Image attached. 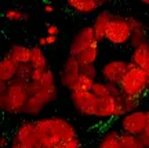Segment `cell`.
Wrapping results in <instances>:
<instances>
[{
  "label": "cell",
  "instance_id": "6da1fadb",
  "mask_svg": "<svg viewBox=\"0 0 149 148\" xmlns=\"http://www.w3.org/2000/svg\"><path fill=\"white\" fill-rule=\"evenodd\" d=\"M40 140V147L44 148H55L59 143L65 140L77 137L76 127L61 116H50L40 118L35 121Z\"/></svg>",
  "mask_w": 149,
  "mask_h": 148
},
{
  "label": "cell",
  "instance_id": "7a4b0ae2",
  "mask_svg": "<svg viewBox=\"0 0 149 148\" xmlns=\"http://www.w3.org/2000/svg\"><path fill=\"white\" fill-rule=\"evenodd\" d=\"M123 95L142 98L149 93V71L138 68L130 62L127 72L119 83Z\"/></svg>",
  "mask_w": 149,
  "mask_h": 148
},
{
  "label": "cell",
  "instance_id": "3957f363",
  "mask_svg": "<svg viewBox=\"0 0 149 148\" xmlns=\"http://www.w3.org/2000/svg\"><path fill=\"white\" fill-rule=\"evenodd\" d=\"M28 91L31 95H35L47 105L50 102H53L57 98L58 94V86H57V78L54 72L50 68H47L43 74L42 79L33 82H28Z\"/></svg>",
  "mask_w": 149,
  "mask_h": 148
},
{
  "label": "cell",
  "instance_id": "277c9868",
  "mask_svg": "<svg viewBox=\"0 0 149 148\" xmlns=\"http://www.w3.org/2000/svg\"><path fill=\"white\" fill-rule=\"evenodd\" d=\"M28 82L15 79L10 82L6 91V112L7 114H22V108L29 98Z\"/></svg>",
  "mask_w": 149,
  "mask_h": 148
},
{
  "label": "cell",
  "instance_id": "5b68a950",
  "mask_svg": "<svg viewBox=\"0 0 149 148\" xmlns=\"http://www.w3.org/2000/svg\"><path fill=\"white\" fill-rule=\"evenodd\" d=\"M130 37H131V28H130L127 17L113 14L112 20L108 24L104 40H107L113 46H124V44H128Z\"/></svg>",
  "mask_w": 149,
  "mask_h": 148
},
{
  "label": "cell",
  "instance_id": "8992f818",
  "mask_svg": "<svg viewBox=\"0 0 149 148\" xmlns=\"http://www.w3.org/2000/svg\"><path fill=\"white\" fill-rule=\"evenodd\" d=\"M40 140L35 121H24L17 127L10 148H39Z\"/></svg>",
  "mask_w": 149,
  "mask_h": 148
},
{
  "label": "cell",
  "instance_id": "52a82bcc",
  "mask_svg": "<svg viewBox=\"0 0 149 148\" xmlns=\"http://www.w3.org/2000/svg\"><path fill=\"white\" fill-rule=\"evenodd\" d=\"M148 125V111L135 109L120 118V132L131 136H141Z\"/></svg>",
  "mask_w": 149,
  "mask_h": 148
},
{
  "label": "cell",
  "instance_id": "ba28073f",
  "mask_svg": "<svg viewBox=\"0 0 149 148\" xmlns=\"http://www.w3.org/2000/svg\"><path fill=\"white\" fill-rule=\"evenodd\" d=\"M70 102L74 109L88 118H95L98 97L90 91H70Z\"/></svg>",
  "mask_w": 149,
  "mask_h": 148
},
{
  "label": "cell",
  "instance_id": "9c48e42d",
  "mask_svg": "<svg viewBox=\"0 0 149 148\" xmlns=\"http://www.w3.org/2000/svg\"><path fill=\"white\" fill-rule=\"evenodd\" d=\"M130 62L126 60H111L102 65L100 75L104 82H107L109 85H117L123 79L124 74L127 72Z\"/></svg>",
  "mask_w": 149,
  "mask_h": 148
},
{
  "label": "cell",
  "instance_id": "30bf717a",
  "mask_svg": "<svg viewBox=\"0 0 149 148\" xmlns=\"http://www.w3.org/2000/svg\"><path fill=\"white\" fill-rule=\"evenodd\" d=\"M95 44H100V40L97 39L95 32L93 27H83L73 36L69 46V55H77L79 53L84 51L86 48L93 47Z\"/></svg>",
  "mask_w": 149,
  "mask_h": 148
},
{
  "label": "cell",
  "instance_id": "8fae6325",
  "mask_svg": "<svg viewBox=\"0 0 149 148\" xmlns=\"http://www.w3.org/2000/svg\"><path fill=\"white\" fill-rule=\"evenodd\" d=\"M80 74H81V65L76 60V57L69 55L65 61L61 72H59V85L65 89L70 90V87L73 86L76 79L80 76Z\"/></svg>",
  "mask_w": 149,
  "mask_h": 148
},
{
  "label": "cell",
  "instance_id": "7c38bea8",
  "mask_svg": "<svg viewBox=\"0 0 149 148\" xmlns=\"http://www.w3.org/2000/svg\"><path fill=\"white\" fill-rule=\"evenodd\" d=\"M128 24H130V28H131V37H130V42L128 44L133 48L138 47L141 44L149 42L148 40V31H146V27L145 24L139 18H135V17H127Z\"/></svg>",
  "mask_w": 149,
  "mask_h": 148
},
{
  "label": "cell",
  "instance_id": "4fadbf2b",
  "mask_svg": "<svg viewBox=\"0 0 149 148\" xmlns=\"http://www.w3.org/2000/svg\"><path fill=\"white\" fill-rule=\"evenodd\" d=\"M19 64H17L10 55H6L0 60V80L6 83H10L18 75Z\"/></svg>",
  "mask_w": 149,
  "mask_h": 148
},
{
  "label": "cell",
  "instance_id": "5bb4252c",
  "mask_svg": "<svg viewBox=\"0 0 149 148\" xmlns=\"http://www.w3.org/2000/svg\"><path fill=\"white\" fill-rule=\"evenodd\" d=\"M112 17H113V14H112L109 10H101L97 13V15H95V18H94L91 27H93V29L95 32L97 39H98L100 42H102V40L105 39V32H107L108 24H109V21L112 20Z\"/></svg>",
  "mask_w": 149,
  "mask_h": 148
},
{
  "label": "cell",
  "instance_id": "9a60e30c",
  "mask_svg": "<svg viewBox=\"0 0 149 148\" xmlns=\"http://www.w3.org/2000/svg\"><path fill=\"white\" fill-rule=\"evenodd\" d=\"M130 62L135 65V67H138V68L149 71V42L133 48Z\"/></svg>",
  "mask_w": 149,
  "mask_h": 148
},
{
  "label": "cell",
  "instance_id": "2e32d148",
  "mask_svg": "<svg viewBox=\"0 0 149 148\" xmlns=\"http://www.w3.org/2000/svg\"><path fill=\"white\" fill-rule=\"evenodd\" d=\"M66 3L73 11L84 15L94 14L101 7V4L97 0H66Z\"/></svg>",
  "mask_w": 149,
  "mask_h": 148
},
{
  "label": "cell",
  "instance_id": "e0dca14e",
  "mask_svg": "<svg viewBox=\"0 0 149 148\" xmlns=\"http://www.w3.org/2000/svg\"><path fill=\"white\" fill-rule=\"evenodd\" d=\"M17 64H29L32 57V47L25 44H13L8 50V54Z\"/></svg>",
  "mask_w": 149,
  "mask_h": 148
},
{
  "label": "cell",
  "instance_id": "ac0fdd59",
  "mask_svg": "<svg viewBox=\"0 0 149 148\" xmlns=\"http://www.w3.org/2000/svg\"><path fill=\"white\" fill-rule=\"evenodd\" d=\"M120 134L116 129H109L102 134L100 141L97 144V148H120Z\"/></svg>",
  "mask_w": 149,
  "mask_h": 148
},
{
  "label": "cell",
  "instance_id": "d6986e66",
  "mask_svg": "<svg viewBox=\"0 0 149 148\" xmlns=\"http://www.w3.org/2000/svg\"><path fill=\"white\" fill-rule=\"evenodd\" d=\"M44 107H46V104L40 98H37L35 95H29V98L26 100L25 105L22 108V114H25L26 116L36 118L43 112Z\"/></svg>",
  "mask_w": 149,
  "mask_h": 148
},
{
  "label": "cell",
  "instance_id": "ffe728a7",
  "mask_svg": "<svg viewBox=\"0 0 149 148\" xmlns=\"http://www.w3.org/2000/svg\"><path fill=\"white\" fill-rule=\"evenodd\" d=\"M76 60L79 61V64L81 67H86V65H93V64L97 62V60L100 57V44H95L93 47L86 48L84 51L79 53L77 55H74Z\"/></svg>",
  "mask_w": 149,
  "mask_h": 148
},
{
  "label": "cell",
  "instance_id": "44dd1931",
  "mask_svg": "<svg viewBox=\"0 0 149 148\" xmlns=\"http://www.w3.org/2000/svg\"><path fill=\"white\" fill-rule=\"evenodd\" d=\"M31 65L33 69H47L48 62L47 57L43 51V48L40 46H33L32 47V57H31Z\"/></svg>",
  "mask_w": 149,
  "mask_h": 148
},
{
  "label": "cell",
  "instance_id": "7402d4cb",
  "mask_svg": "<svg viewBox=\"0 0 149 148\" xmlns=\"http://www.w3.org/2000/svg\"><path fill=\"white\" fill-rule=\"evenodd\" d=\"M95 80L88 78L87 75L80 74V76L76 79V82L73 83V86L70 87L69 91H90L93 85H94Z\"/></svg>",
  "mask_w": 149,
  "mask_h": 148
},
{
  "label": "cell",
  "instance_id": "603a6c76",
  "mask_svg": "<svg viewBox=\"0 0 149 148\" xmlns=\"http://www.w3.org/2000/svg\"><path fill=\"white\" fill-rule=\"evenodd\" d=\"M120 148H145L141 137L131 134H120Z\"/></svg>",
  "mask_w": 149,
  "mask_h": 148
},
{
  "label": "cell",
  "instance_id": "cb8c5ba5",
  "mask_svg": "<svg viewBox=\"0 0 149 148\" xmlns=\"http://www.w3.org/2000/svg\"><path fill=\"white\" fill-rule=\"evenodd\" d=\"M91 93L98 97V98H102V97H108V95L112 94V89H111V85L104 82V80H95L94 85L91 87Z\"/></svg>",
  "mask_w": 149,
  "mask_h": 148
},
{
  "label": "cell",
  "instance_id": "d4e9b609",
  "mask_svg": "<svg viewBox=\"0 0 149 148\" xmlns=\"http://www.w3.org/2000/svg\"><path fill=\"white\" fill-rule=\"evenodd\" d=\"M141 100L142 98H138V97H131V95H123V107H124V112H131L135 111V109H139V105H141Z\"/></svg>",
  "mask_w": 149,
  "mask_h": 148
},
{
  "label": "cell",
  "instance_id": "484cf974",
  "mask_svg": "<svg viewBox=\"0 0 149 148\" xmlns=\"http://www.w3.org/2000/svg\"><path fill=\"white\" fill-rule=\"evenodd\" d=\"M6 18L8 21L19 22V21H25L28 18V14L21 11L19 8H8V10L6 11Z\"/></svg>",
  "mask_w": 149,
  "mask_h": 148
},
{
  "label": "cell",
  "instance_id": "4316f807",
  "mask_svg": "<svg viewBox=\"0 0 149 148\" xmlns=\"http://www.w3.org/2000/svg\"><path fill=\"white\" fill-rule=\"evenodd\" d=\"M32 65L31 64H21L19 68H18V75L17 78L21 80H25V82H29L31 78H32Z\"/></svg>",
  "mask_w": 149,
  "mask_h": 148
},
{
  "label": "cell",
  "instance_id": "83f0119b",
  "mask_svg": "<svg viewBox=\"0 0 149 148\" xmlns=\"http://www.w3.org/2000/svg\"><path fill=\"white\" fill-rule=\"evenodd\" d=\"M58 40V36H50V35H44V36L39 37V40H37V46H40V47H48V46H53L55 44Z\"/></svg>",
  "mask_w": 149,
  "mask_h": 148
},
{
  "label": "cell",
  "instance_id": "f1b7e54d",
  "mask_svg": "<svg viewBox=\"0 0 149 148\" xmlns=\"http://www.w3.org/2000/svg\"><path fill=\"white\" fill-rule=\"evenodd\" d=\"M55 148H83V147H81L79 137H76V138H70V140H65L62 143H59Z\"/></svg>",
  "mask_w": 149,
  "mask_h": 148
},
{
  "label": "cell",
  "instance_id": "f546056e",
  "mask_svg": "<svg viewBox=\"0 0 149 148\" xmlns=\"http://www.w3.org/2000/svg\"><path fill=\"white\" fill-rule=\"evenodd\" d=\"M81 74L87 75L88 78L97 80V78H98V69H97L95 64H93V65H86V67H81Z\"/></svg>",
  "mask_w": 149,
  "mask_h": 148
},
{
  "label": "cell",
  "instance_id": "4dcf8cb0",
  "mask_svg": "<svg viewBox=\"0 0 149 148\" xmlns=\"http://www.w3.org/2000/svg\"><path fill=\"white\" fill-rule=\"evenodd\" d=\"M139 137H141V140H142L145 148H149V109H148V125H146L144 133H142Z\"/></svg>",
  "mask_w": 149,
  "mask_h": 148
},
{
  "label": "cell",
  "instance_id": "1f68e13d",
  "mask_svg": "<svg viewBox=\"0 0 149 148\" xmlns=\"http://www.w3.org/2000/svg\"><path fill=\"white\" fill-rule=\"evenodd\" d=\"M47 33L46 35H50V36H58L59 35V28L55 25V24H50L47 27Z\"/></svg>",
  "mask_w": 149,
  "mask_h": 148
},
{
  "label": "cell",
  "instance_id": "d6a6232c",
  "mask_svg": "<svg viewBox=\"0 0 149 148\" xmlns=\"http://www.w3.org/2000/svg\"><path fill=\"white\" fill-rule=\"evenodd\" d=\"M7 86H8V83H6V82H3V80H0V95L6 94V91H7Z\"/></svg>",
  "mask_w": 149,
  "mask_h": 148
},
{
  "label": "cell",
  "instance_id": "836d02e7",
  "mask_svg": "<svg viewBox=\"0 0 149 148\" xmlns=\"http://www.w3.org/2000/svg\"><path fill=\"white\" fill-rule=\"evenodd\" d=\"M6 145H7V138L3 134H0V148H4Z\"/></svg>",
  "mask_w": 149,
  "mask_h": 148
},
{
  "label": "cell",
  "instance_id": "e575fe53",
  "mask_svg": "<svg viewBox=\"0 0 149 148\" xmlns=\"http://www.w3.org/2000/svg\"><path fill=\"white\" fill-rule=\"evenodd\" d=\"M54 11V7L51 4H46L44 6V13H47V14H51Z\"/></svg>",
  "mask_w": 149,
  "mask_h": 148
},
{
  "label": "cell",
  "instance_id": "d590c367",
  "mask_svg": "<svg viewBox=\"0 0 149 148\" xmlns=\"http://www.w3.org/2000/svg\"><path fill=\"white\" fill-rule=\"evenodd\" d=\"M98 3L101 6H104V4H107V3H111V1H113V0H97Z\"/></svg>",
  "mask_w": 149,
  "mask_h": 148
},
{
  "label": "cell",
  "instance_id": "8d00e7d4",
  "mask_svg": "<svg viewBox=\"0 0 149 148\" xmlns=\"http://www.w3.org/2000/svg\"><path fill=\"white\" fill-rule=\"evenodd\" d=\"M138 1H141L142 4H146V6H149V0H138Z\"/></svg>",
  "mask_w": 149,
  "mask_h": 148
},
{
  "label": "cell",
  "instance_id": "74e56055",
  "mask_svg": "<svg viewBox=\"0 0 149 148\" xmlns=\"http://www.w3.org/2000/svg\"><path fill=\"white\" fill-rule=\"evenodd\" d=\"M39 148H44V147H39Z\"/></svg>",
  "mask_w": 149,
  "mask_h": 148
}]
</instances>
